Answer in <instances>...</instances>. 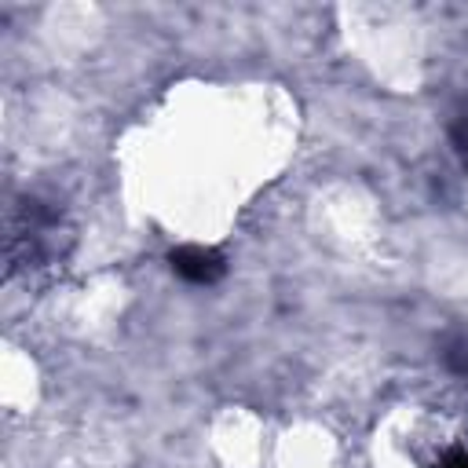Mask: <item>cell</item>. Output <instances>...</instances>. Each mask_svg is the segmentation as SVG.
<instances>
[{"mask_svg":"<svg viewBox=\"0 0 468 468\" xmlns=\"http://www.w3.org/2000/svg\"><path fill=\"white\" fill-rule=\"evenodd\" d=\"M168 263L190 285H212L223 274V256L205 245H179V249H172Z\"/></svg>","mask_w":468,"mask_h":468,"instance_id":"obj_1","label":"cell"},{"mask_svg":"<svg viewBox=\"0 0 468 468\" xmlns=\"http://www.w3.org/2000/svg\"><path fill=\"white\" fill-rule=\"evenodd\" d=\"M453 143H457V150H461L464 161H468V106L453 117Z\"/></svg>","mask_w":468,"mask_h":468,"instance_id":"obj_2","label":"cell"},{"mask_svg":"<svg viewBox=\"0 0 468 468\" xmlns=\"http://www.w3.org/2000/svg\"><path fill=\"white\" fill-rule=\"evenodd\" d=\"M442 468H468V453H461V457H453V461H446Z\"/></svg>","mask_w":468,"mask_h":468,"instance_id":"obj_3","label":"cell"}]
</instances>
